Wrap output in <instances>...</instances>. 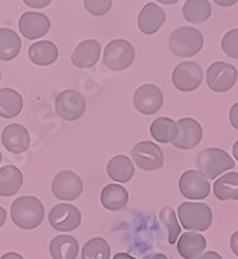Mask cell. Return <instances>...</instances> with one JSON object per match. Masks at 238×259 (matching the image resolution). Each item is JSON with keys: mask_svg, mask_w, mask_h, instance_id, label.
<instances>
[{"mask_svg": "<svg viewBox=\"0 0 238 259\" xmlns=\"http://www.w3.org/2000/svg\"><path fill=\"white\" fill-rule=\"evenodd\" d=\"M177 251L184 259H196L206 249V239L201 233L186 232L180 236Z\"/></svg>", "mask_w": 238, "mask_h": 259, "instance_id": "cell-19", "label": "cell"}, {"mask_svg": "<svg viewBox=\"0 0 238 259\" xmlns=\"http://www.w3.org/2000/svg\"><path fill=\"white\" fill-rule=\"evenodd\" d=\"M29 57L32 64L38 66H48L57 60L59 50H57V46L50 40L36 41L30 46Z\"/></svg>", "mask_w": 238, "mask_h": 259, "instance_id": "cell-23", "label": "cell"}, {"mask_svg": "<svg viewBox=\"0 0 238 259\" xmlns=\"http://www.w3.org/2000/svg\"><path fill=\"white\" fill-rule=\"evenodd\" d=\"M165 11L159 6H157L156 3H148L138 15L137 25L140 31L147 34V35H152L161 29L162 25L165 24Z\"/></svg>", "mask_w": 238, "mask_h": 259, "instance_id": "cell-18", "label": "cell"}, {"mask_svg": "<svg viewBox=\"0 0 238 259\" xmlns=\"http://www.w3.org/2000/svg\"><path fill=\"white\" fill-rule=\"evenodd\" d=\"M50 253L53 259H75L79 253V244L73 236L59 235L51 241Z\"/></svg>", "mask_w": 238, "mask_h": 259, "instance_id": "cell-20", "label": "cell"}, {"mask_svg": "<svg viewBox=\"0 0 238 259\" xmlns=\"http://www.w3.org/2000/svg\"><path fill=\"white\" fill-rule=\"evenodd\" d=\"M159 219L163 223V226L167 228V239L168 244L174 245L176 244L177 237L181 233V228H180L179 223H177L176 212L172 207H163L159 212Z\"/></svg>", "mask_w": 238, "mask_h": 259, "instance_id": "cell-31", "label": "cell"}, {"mask_svg": "<svg viewBox=\"0 0 238 259\" xmlns=\"http://www.w3.org/2000/svg\"><path fill=\"white\" fill-rule=\"evenodd\" d=\"M55 108L64 121H78L85 112V100L82 94L75 90H65L57 96Z\"/></svg>", "mask_w": 238, "mask_h": 259, "instance_id": "cell-7", "label": "cell"}, {"mask_svg": "<svg viewBox=\"0 0 238 259\" xmlns=\"http://www.w3.org/2000/svg\"><path fill=\"white\" fill-rule=\"evenodd\" d=\"M170 51L177 57H193L203 47V35L200 30L189 26L177 27L171 32Z\"/></svg>", "mask_w": 238, "mask_h": 259, "instance_id": "cell-2", "label": "cell"}, {"mask_svg": "<svg viewBox=\"0 0 238 259\" xmlns=\"http://www.w3.org/2000/svg\"><path fill=\"white\" fill-rule=\"evenodd\" d=\"M83 192V182L74 171H60L52 182V193L61 201H74L80 197Z\"/></svg>", "mask_w": 238, "mask_h": 259, "instance_id": "cell-10", "label": "cell"}, {"mask_svg": "<svg viewBox=\"0 0 238 259\" xmlns=\"http://www.w3.org/2000/svg\"><path fill=\"white\" fill-rule=\"evenodd\" d=\"M133 105L136 110L142 114H154L161 110L163 105V95L156 84H142L133 95Z\"/></svg>", "mask_w": 238, "mask_h": 259, "instance_id": "cell-14", "label": "cell"}, {"mask_svg": "<svg viewBox=\"0 0 238 259\" xmlns=\"http://www.w3.org/2000/svg\"><path fill=\"white\" fill-rule=\"evenodd\" d=\"M211 4L209 0H186L182 7V15L191 24H202L211 16Z\"/></svg>", "mask_w": 238, "mask_h": 259, "instance_id": "cell-27", "label": "cell"}, {"mask_svg": "<svg viewBox=\"0 0 238 259\" xmlns=\"http://www.w3.org/2000/svg\"><path fill=\"white\" fill-rule=\"evenodd\" d=\"M11 217L13 223L22 230H34L43 223L44 206L40 200L34 196L18 197L11 206Z\"/></svg>", "mask_w": 238, "mask_h": 259, "instance_id": "cell-1", "label": "cell"}, {"mask_svg": "<svg viewBox=\"0 0 238 259\" xmlns=\"http://www.w3.org/2000/svg\"><path fill=\"white\" fill-rule=\"evenodd\" d=\"M202 68L194 61L181 62L172 71V83L181 92H191L197 90L202 83Z\"/></svg>", "mask_w": 238, "mask_h": 259, "instance_id": "cell-12", "label": "cell"}, {"mask_svg": "<svg viewBox=\"0 0 238 259\" xmlns=\"http://www.w3.org/2000/svg\"><path fill=\"white\" fill-rule=\"evenodd\" d=\"M82 259H110L109 242L103 237L88 240L82 249Z\"/></svg>", "mask_w": 238, "mask_h": 259, "instance_id": "cell-30", "label": "cell"}, {"mask_svg": "<svg viewBox=\"0 0 238 259\" xmlns=\"http://www.w3.org/2000/svg\"><path fill=\"white\" fill-rule=\"evenodd\" d=\"M24 183V175L13 165H7L0 168V196L11 197L17 193Z\"/></svg>", "mask_w": 238, "mask_h": 259, "instance_id": "cell-21", "label": "cell"}, {"mask_svg": "<svg viewBox=\"0 0 238 259\" xmlns=\"http://www.w3.org/2000/svg\"><path fill=\"white\" fill-rule=\"evenodd\" d=\"M232 157L220 148H206L197 156V167L207 179H216L224 171L234 167Z\"/></svg>", "mask_w": 238, "mask_h": 259, "instance_id": "cell-3", "label": "cell"}, {"mask_svg": "<svg viewBox=\"0 0 238 259\" xmlns=\"http://www.w3.org/2000/svg\"><path fill=\"white\" fill-rule=\"evenodd\" d=\"M135 60V48L124 39H115L108 43L104 51V65L110 70L128 69Z\"/></svg>", "mask_w": 238, "mask_h": 259, "instance_id": "cell-5", "label": "cell"}, {"mask_svg": "<svg viewBox=\"0 0 238 259\" xmlns=\"http://www.w3.org/2000/svg\"><path fill=\"white\" fill-rule=\"evenodd\" d=\"M24 99L17 91L12 89L0 90V117L15 118L22 112Z\"/></svg>", "mask_w": 238, "mask_h": 259, "instance_id": "cell-25", "label": "cell"}, {"mask_svg": "<svg viewBox=\"0 0 238 259\" xmlns=\"http://www.w3.org/2000/svg\"><path fill=\"white\" fill-rule=\"evenodd\" d=\"M237 69L233 65L223 61L214 62L207 69V85L215 92L229 91L237 82Z\"/></svg>", "mask_w": 238, "mask_h": 259, "instance_id": "cell-8", "label": "cell"}, {"mask_svg": "<svg viewBox=\"0 0 238 259\" xmlns=\"http://www.w3.org/2000/svg\"><path fill=\"white\" fill-rule=\"evenodd\" d=\"M2 142L4 148L12 153H24L30 145L29 131L22 124L12 123L8 124L3 130L2 134Z\"/></svg>", "mask_w": 238, "mask_h": 259, "instance_id": "cell-16", "label": "cell"}, {"mask_svg": "<svg viewBox=\"0 0 238 259\" xmlns=\"http://www.w3.org/2000/svg\"><path fill=\"white\" fill-rule=\"evenodd\" d=\"M2 159H3V156H2V152H0V163H2Z\"/></svg>", "mask_w": 238, "mask_h": 259, "instance_id": "cell-45", "label": "cell"}, {"mask_svg": "<svg viewBox=\"0 0 238 259\" xmlns=\"http://www.w3.org/2000/svg\"><path fill=\"white\" fill-rule=\"evenodd\" d=\"M158 3L166 4V6H172V4H176L179 0H157Z\"/></svg>", "mask_w": 238, "mask_h": 259, "instance_id": "cell-43", "label": "cell"}, {"mask_svg": "<svg viewBox=\"0 0 238 259\" xmlns=\"http://www.w3.org/2000/svg\"><path fill=\"white\" fill-rule=\"evenodd\" d=\"M196 259H223V258H221L220 254L216 253V251H207V253L205 254H201V255L197 256Z\"/></svg>", "mask_w": 238, "mask_h": 259, "instance_id": "cell-37", "label": "cell"}, {"mask_svg": "<svg viewBox=\"0 0 238 259\" xmlns=\"http://www.w3.org/2000/svg\"><path fill=\"white\" fill-rule=\"evenodd\" d=\"M106 172L114 182L127 183L135 175V165L128 157L119 154L110 159L106 166Z\"/></svg>", "mask_w": 238, "mask_h": 259, "instance_id": "cell-22", "label": "cell"}, {"mask_svg": "<svg viewBox=\"0 0 238 259\" xmlns=\"http://www.w3.org/2000/svg\"><path fill=\"white\" fill-rule=\"evenodd\" d=\"M6 221H7V211L6 209H3V207L0 206V228L4 226Z\"/></svg>", "mask_w": 238, "mask_h": 259, "instance_id": "cell-41", "label": "cell"}, {"mask_svg": "<svg viewBox=\"0 0 238 259\" xmlns=\"http://www.w3.org/2000/svg\"><path fill=\"white\" fill-rule=\"evenodd\" d=\"M83 3L87 12L91 13L92 16L100 17L105 16L112 9L113 0H84Z\"/></svg>", "mask_w": 238, "mask_h": 259, "instance_id": "cell-33", "label": "cell"}, {"mask_svg": "<svg viewBox=\"0 0 238 259\" xmlns=\"http://www.w3.org/2000/svg\"><path fill=\"white\" fill-rule=\"evenodd\" d=\"M229 119H230V123H232V126L234 127L235 130H238V103H235L234 105L230 108Z\"/></svg>", "mask_w": 238, "mask_h": 259, "instance_id": "cell-35", "label": "cell"}, {"mask_svg": "<svg viewBox=\"0 0 238 259\" xmlns=\"http://www.w3.org/2000/svg\"><path fill=\"white\" fill-rule=\"evenodd\" d=\"M18 27L26 39L34 40L44 36L51 29V21L43 13L39 12H26L21 16L18 21Z\"/></svg>", "mask_w": 238, "mask_h": 259, "instance_id": "cell-15", "label": "cell"}, {"mask_svg": "<svg viewBox=\"0 0 238 259\" xmlns=\"http://www.w3.org/2000/svg\"><path fill=\"white\" fill-rule=\"evenodd\" d=\"M214 194L220 201L238 200V172H226L214 183Z\"/></svg>", "mask_w": 238, "mask_h": 259, "instance_id": "cell-26", "label": "cell"}, {"mask_svg": "<svg viewBox=\"0 0 238 259\" xmlns=\"http://www.w3.org/2000/svg\"><path fill=\"white\" fill-rule=\"evenodd\" d=\"M214 2L220 7H232L237 3L238 0H214Z\"/></svg>", "mask_w": 238, "mask_h": 259, "instance_id": "cell-38", "label": "cell"}, {"mask_svg": "<svg viewBox=\"0 0 238 259\" xmlns=\"http://www.w3.org/2000/svg\"><path fill=\"white\" fill-rule=\"evenodd\" d=\"M175 121H172L168 117H159L154 119L152 126H150V134L154 140L162 144L171 143L172 136H174Z\"/></svg>", "mask_w": 238, "mask_h": 259, "instance_id": "cell-29", "label": "cell"}, {"mask_svg": "<svg viewBox=\"0 0 238 259\" xmlns=\"http://www.w3.org/2000/svg\"><path fill=\"white\" fill-rule=\"evenodd\" d=\"M142 259H168L165 254L156 253V254H148L147 256H144Z\"/></svg>", "mask_w": 238, "mask_h": 259, "instance_id": "cell-40", "label": "cell"}, {"mask_svg": "<svg viewBox=\"0 0 238 259\" xmlns=\"http://www.w3.org/2000/svg\"><path fill=\"white\" fill-rule=\"evenodd\" d=\"M203 136L202 126L193 118H182L175 122L174 136L171 143L177 149L189 150L197 147Z\"/></svg>", "mask_w": 238, "mask_h": 259, "instance_id": "cell-6", "label": "cell"}, {"mask_svg": "<svg viewBox=\"0 0 238 259\" xmlns=\"http://www.w3.org/2000/svg\"><path fill=\"white\" fill-rule=\"evenodd\" d=\"M233 156H234V158H235V161L238 162V140L237 142L234 143V145H233Z\"/></svg>", "mask_w": 238, "mask_h": 259, "instance_id": "cell-44", "label": "cell"}, {"mask_svg": "<svg viewBox=\"0 0 238 259\" xmlns=\"http://www.w3.org/2000/svg\"><path fill=\"white\" fill-rule=\"evenodd\" d=\"M180 223L188 231L203 232L212 223V211L209 205L203 202H184L177 209Z\"/></svg>", "mask_w": 238, "mask_h": 259, "instance_id": "cell-4", "label": "cell"}, {"mask_svg": "<svg viewBox=\"0 0 238 259\" xmlns=\"http://www.w3.org/2000/svg\"><path fill=\"white\" fill-rule=\"evenodd\" d=\"M0 259H25V258L22 255H21V254L13 253V251H11V253L4 254V255L2 256V258H0Z\"/></svg>", "mask_w": 238, "mask_h": 259, "instance_id": "cell-39", "label": "cell"}, {"mask_svg": "<svg viewBox=\"0 0 238 259\" xmlns=\"http://www.w3.org/2000/svg\"><path fill=\"white\" fill-rule=\"evenodd\" d=\"M113 259H136V258L132 255H129V254H127V253H118V254H115L114 258Z\"/></svg>", "mask_w": 238, "mask_h": 259, "instance_id": "cell-42", "label": "cell"}, {"mask_svg": "<svg viewBox=\"0 0 238 259\" xmlns=\"http://www.w3.org/2000/svg\"><path fill=\"white\" fill-rule=\"evenodd\" d=\"M48 221L53 230L59 232H71L79 227L82 222V214L74 205L59 203L51 209Z\"/></svg>", "mask_w": 238, "mask_h": 259, "instance_id": "cell-11", "label": "cell"}, {"mask_svg": "<svg viewBox=\"0 0 238 259\" xmlns=\"http://www.w3.org/2000/svg\"><path fill=\"white\" fill-rule=\"evenodd\" d=\"M128 202V192L121 184H109L101 192V203L106 210L119 211Z\"/></svg>", "mask_w": 238, "mask_h": 259, "instance_id": "cell-24", "label": "cell"}, {"mask_svg": "<svg viewBox=\"0 0 238 259\" xmlns=\"http://www.w3.org/2000/svg\"><path fill=\"white\" fill-rule=\"evenodd\" d=\"M24 3L30 8L41 9L50 6L52 3V0H24Z\"/></svg>", "mask_w": 238, "mask_h": 259, "instance_id": "cell-34", "label": "cell"}, {"mask_svg": "<svg viewBox=\"0 0 238 259\" xmlns=\"http://www.w3.org/2000/svg\"><path fill=\"white\" fill-rule=\"evenodd\" d=\"M221 48L226 56L238 60V29H233L224 35Z\"/></svg>", "mask_w": 238, "mask_h": 259, "instance_id": "cell-32", "label": "cell"}, {"mask_svg": "<svg viewBox=\"0 0 238 259\" xmlns=\"http://www.w3.org/2000/svg\"><path fill=\"white\" fill-rule=\"evenodd\" d=\"M22 43L17 32L11 29H0V60L11 61L20 53Z\"/></svg>", "mask_w": 238, "mask_h": 259, "instance_id": "cell-28", "label": "cell"}, {"mask_svg": "<svg viewBox=\"0 0 238 259\" xmlns=\"http://www.w3.org/2000/svg\"><path fill=\"white\" fill-rule=\"evenodd\" d=\"M101 46L97 40L88 39L77 46L71 55V62L79 69H89L97 64L100 59Z\"/></svg>", "mask_w": 238, "mask_h": 259, "instance_id": "cell-17", "label": "cell"}, {"mask_svg": "<svg viewBox=\"0 0 238 259\" xmlns=\"http://www.w3.org/2000/svg\"><path fill=\"white\" fill-rule=\"evenodd\" d=\"M0 79H2V70H0Z\"/></svg>", "mask_w": 238, "mask_h": 259, "instance_id": "cell-46", "label": "cell"}, {"mask_svg": "<svg viewBox=\"0 0 238 259\" xmlns=\"http://www.w3.org/2000/svg\"><path fill=\"white\" fill-rule=\"evenodd\" d=\"M131 157L136 166L144 171H154L163 167L165 156L161 148L153 142H140L131 150Z\"/></svg>", "mask_w": 238, "mask_h": 259, "instance_id": "cell-9", "label": "cell"}, {"mask_svg": "<svg viewBox=\"0 0 238 259\" xmlns=\"http://www.w3.org/2000/svg\"><path fill=\"white\" fill-rule=\"evenodd\" d=\"M179 189L188 200H205L210 194V182L200 171L188 170L180 177Z\"/></svg>", "mask_w": 238, "mask_h": 259, "instance_id": "cell-13", "label": "cell"}, {"mask_svg": "<svg viewBox=\"0 0 238 259\" xmlns=\"http://www.w3.org/2000/svg\"><path fill=\"white\" fill-rule=\"evenodd\" d=\"M230 249L238 256V231L233 233L232 237H230Z\"/></svg>", "mask_w": 238, "mask_h": 259, "instance_id": "cell-36", "label": "cell"}]
</instances>
